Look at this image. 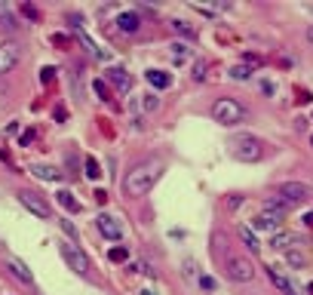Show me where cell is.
Returning <instances> with one entry per match:
<instances>
[{
	"label": "cell",
	"mask_w": 313,
	"mask_h": 295,
	"mask_svg": "<svg viewBox=\"0 0 313 295\" xmlns=\"http://www.w3.org/2000/svg\"><path fill=\"white\" fill-rule=\"evenodd\" d=\"M117 28H120L123 34H135V31L141 28L138 13H120V16H117Z\"/></svg>",
	"instance_id": "9a60e30c"
},
{
	"label": "cell",
	"mask_w": 313,
	"mask_h": 295,
	"mask_svg": "<svg viewBox=\"0 0 313 295\" xmlns=\"http://www.w3.org/2000/svg\"><path fill=\"white\" fill-rule=\"evenodd\" d=\"M307 40H310V43H313V25H310V28H307Z\"/></svg>",
	"instance_id": "f35d334b"
},
{
	"label": "cell",
	"mask_w": 313,
	"mask_h": 295,
	"mask_svg": "<svg viewBox=\"0 0 313 295\" xmlns=\"http://www.w3.org/2000/svg\"><path fill=\"white\" fill-rule=\"evenodd\" d=\"M22 13H25L28 19H34V22L40 19V13H37V7H31V4H25V7H22Z\"/></svg>",
	"instance_id": "1f68e13d"
},
{
	"label": "cell",
	"mask_w": 313,
	"mask_h": 295,
	"mask_svg": "<svg viewBox=\"0 0 313 295\" xmlns=\"http://www.w3.org/2000/svg\"><path fill=\"white\" fill-rule=\"evenodd\" d=\"M240 240H243V246H249V252H261V243H258V237H255V231L240 228Z\"/></svg>",
	"instance_id": "44dd1931"
},
{
	"label": "cell",
	"mask_w": 313,
	"mask_h": 295,
	"mask_svg": "<svg viewBox=\"0 0 313 295\" xmlns=\"http://www.w3.org/2000/svg\"><path fill=\"white\" fill-rule=\"evenodd\" d=\"M206 77V62H197L193 65V80H203Z\"/></svg>",
	"instance_id": "4dcf8cb0"
},
{
	"label": "cell",
	"mask_w": 313,
	"mask_h": 295,
	"mask_svg": "<svg viewBox=\"0 0 313 295\" xmlns=\"http://www.w3.org/2000/svg\"><path fill=\"white\" fill-rule=\"evenodd\" d=\"M0 28H4V31H19V28H22L19 19L13 16V10H10L7 0H0Z\"/></svg>",
	"instance_id": "ac0fdd59"
},
{
	"label": "cell",
	"mask_w": 313,
	"mask_h": 295,
	"mask_svg": "<svg viewBox=\"0 0 313 295\" xmlns=\"http://www.w3.org/2000/svg\"><path fill=\"white\" fill-rule=\"evenodd\" d=\"M28 172H31L34 178H40V181H62V172H59L56 166H46V163H31Z\"/></svg>",
	"instance_id": "8fae6325"
},
{
	"label": "cell",
	"mask_w": 313,
	"mask_h": 295,
	"mask_svg": "<svg viewBox=\"0 0 313 295\" xmlns=\"http://www.w3.org/2000/svg\"><path fill=\"white\" fill-rule=\"evenodd\" d=\"M224 274H227L233 283H252L255 268H252L249 258H243V255H227V258H224Z\"/></svg>",
	"instance_id": "5b68a950"
},
{
	"label": "cell",
	"mask_w": 313,
	"mask_h": 295,
	"mask_svg": "<svg viewBox=\"0 0 313 295\" xmlns=\"http://www.w3.org/2000/svg\"><path fill=\"white\" fill-rule=\"evenodd\" d=\"M267 277H270V283H273V286H277V289H280L283 295H295V289H292V283H289V280L283 277V271H280V268H267Z\"/></svg>",
	"instance_id": "d6986e66"
},
{
	"label": "cell",
	"mask_w": 313,
	"mask_h": 295,
	"mask_svg": "<svg viewBox=\"0 0 313 295\" xmlns=\"http://www.w3.org/2000/svg\"><path fill=\"white\" fill-rule=\"evenodd\" d=\"M59 225H62V231H65V234H68L71 240H77V228L71 225V221H65V218H62V221H59Z\"/></svg>",
	"instance_id": "f546056e"
},
{
	"label": "cell",
	"mask_w": 313,
	"mask_h": 295,
	"mask_svg": "<svg viewBox=\"0 0 313 295\" xmlns=\"http://www.w3.org/2000/svg\"><path fill=\"white\" fill-rule=\"evenodd\" d=\"M172 59H175V62L187 59V46H184V43H172Z\"/></svg>",
	"instance_id": "f1b7e54d"
},
{
	"label": "cell",
	"mask_w": 313,
	"mask_h": 295,
	"mask_svg": "<svg viewBox=\"0 0 313 295\" xmlns=\"http://www.w3.org/2000/svg\"><path fill=\"white\" fill-rule=\"evenodd\" d=\"M56 246H59V252H62V258L68 262L71 271H77L80 277H92V262L86 258L83 249H77L74 243H56Z\"/></svg>",
	"instance_id": "277c9868"
},
{
	"label": "cell",
	"mask_w": 313,
	"mask_h": 295,
	"mask_svg": "<svg viewBox=\"0 0 313 295\" xmlns=\"http://www.w3.org/2000/svg\"><path fill=\"white\" fill-rule=\"evenodd\" d=\"M310 141H313V135H310Z\"/></svg>",
	"instance_id": "60d3db41"
},
{
	"label": "cell",
	"mask_w": 313,
	"mask_h": 295,
	"mask_svg": "<svg viewBox=\"0 0 313 295\" xmlns=\"http://www.w3.org/2000/svg\"><path fill=\"white\" fill-rule=\"evenodd\" d=\"M169 28H172L175 34H181V37H197V28H190V25H187L184 19H175V22H172Z\"/></svg>",
	"instance_id": "7402d4cb"
},
{
	"label": "cell",
	"mask_w": 313,
	"mask_h": 295,
	"mask_svg": "<svg viewBox=\"0 0 313 295\" xmlns=\"http://www.w3.org/2000/svg\"><path fill=\"white\" fill-rule=\"evenodd\" d=\"M19 59H22V50H19L16 40H4V43H0V74H10L19 65Z\"/></svg>",
	"instance_id": "52a82bcc"
},
{
	"label": "cell",
	"mask_w": 313,
	"mask_h": 295,
	"mask_svg": "<svg viewBox=\"0 0 313 295\" xmlns=\"http://www.w3.org/2000/svg\"><path fill=\"white\" fill-rule=\"evenodd\" d=\"M95 225H98L101 237H108V240H120V237H123V225H120V218H117V215L101 212V215L95 218Z\"/></svg>",
	"instance_id": "9c48e42d"
},
{
	"label": "cell",
	"mask_w": 313,
	"mask_h": 295,
	"mask_svg": "<svg viewBox=\"0 0 313 295\" xmlns=\"http://www.w3.org/2000/svg\"><path fill=\"white\" fill-rule=\"evenodd\" d=\"M141 108H144V111H156V108H160V99H156L153 92H147V95L141 99Z\"/></svg>",
	"instance_id": "83f0119b"
},
{
	"label": "cell",
	"mask_w": 313,
	"mask_h": 295,
	"mask_svg": "<svg viewBox=\"0 0 313 295\" xmlns=\"http://www.w3.org/2000/svg\"><path fill=\"white\" fill-rule=\"evenodd\" d=\"M92 86H95V92H98V95H101V99H111V92H108V86H105V83H101V80H95V83H92Z\"/></svg>",
	"instance_id": "e575fe53"
},
{
	"label": "cell",
	"mask_w": 313,
	"mask_h": 295,
	"mask_svg": "<svg viewBox=\"0 0 313 295\" xmlns=\"http://www.w3.org/2000/svg\"><path fill=\"white\" fill-rule=\"evenodd\" d=\"M212 117H215V123H221V126H237V123L246 120V108H243L237 99H215Z\"/></svg>",
	"instance_id": "3957f363"
},
{
	"label": "cell",
	"mask_w": 313,
	"mask_h": 295,
	"mask_svg": "<svg viewBox=\"0 0 313 295\" xmlns=\"http://www.w3.org/2000/svg\"><path fill=\"white\" fill-rule=\"evenodd\" d=\"M141 295H156V292H153V289H144V292H141Z\"/></svg>",
	"instance_id": "ab89813d"
},
{
	"label": "cell",
	"mask_w": 313,
	"mask_h": 295,
	"mask_svg": "<svg viewBox=\"0 0 313 295\" xmlns=\"http://www.w3.org/2000/svg\"><path fill=\"white\" fill-rule=\"evenodd\" d=\"M147 83L156 86V89H166V86L172 83V77H169L166 71H147Z\"/></svg>",
	"instance_id": "ffe728a7"
},
{
	"label": "cell",
	"mask_w": 313,
	"mask_h": 295,
	"mask_svg": "<svg viewBox=\"0 0 313 295\" xmlns=\"http://www.w3.org/2000/svg\"><path fill=\"white\" fill-rule=\"evenodd\" d=\"M277 194L286 197V200H292V203H304L310 197V188H307L304 181H283V184H277Z\"/></svg>",
	"instance_id": "ba28073f"
},
{
	"label": "cell",
	"mask_w": 313,
	"mask_h": 295,
	"mask_svg": "<svg viewBox=\"0 0 313 295\" xmlns=\"http://www.w3.org/2000/svg\"><path fill=\"white\" fill-rule=\"evenodd\" d=\"M77 40H80V43H83V46H86V50H89V53H92L95 59H101V62H111V53H108L105 46H98L95 40H89V37H86V34L80 31V28H77Z\"/></svg>",
	"instance_id": "e0dca14e"
},
{
	"label": "cell",
	"mask_w": 313,
	"mask_h": 295,
	"mask_svg": "<svg viewBox=\"0 0 313 295\" xmlns=\"http://www.w3.org/2000/svg\"><path fill=\"white\" fill-rule=\"evenodd\" d=\"M230 157L240 160V163H255L264 157V141L255 135H237L230 138Z\"/></svg>",
	"instance_id": "7a4b0ae2"
},
{
	"label": "cell",
	"mask_w": 313,
	"mask_h": 295,
	"mask_svg": "<svg viewBox=\"0 0 313 295\" xmlns=\"http://www.w3.org/2000/svg\"><path fill=\"white\" fill-rule=\"evenodd\" d=\"M295 243H298V237H295L292 231H283V228H280L277 234H270V246L277 249V252H289Z\"/></svg>",
	"instance_id": "7c38bea8"
},
{
	"label": "cell",
	"mask_w": 313,
	"mask_h": 295,
	"mask_svg": "<svg viewBox=\"0 0 313 295\" xmlns=\"http://www.w3.org/2000/svg\"><path fill=\"white\" fill-rule=\"evenodd\" d=\"M59 203H62L68 212H80V203L74 200V194H71V191H59Z\"/></svg>",
	"instance_id": "603a6c76"
},
{
	"label": "cell",
	"mask_w": 313,
	"mask_h": 295,
	"mask_svg": "<svg viewBox=\"0 0 313 295\" xmlns=\"http://www.w3.org/2000/svg\"><path fill=\"white\" fill-rule=\"evenodd\" d=\"M108 258H111L114 265H120V262H126V258H129V249H126V246H114V249L108 252Z\"/></svg>",
	"instance_id": "cb8c5ba5"
},
{
	"label": "cell",
	"mask_w": 313,
	"mask_h": 295,
	"mask_svg": "<svg viewBox=\"0 0 313 295\" xmlns=\"http://www.w3.org/2000/svg\"><path fill=\"white\" fill-rule=\"evenodd\" d=\"M193 268H197V262H193V258H184V274H187V277H193V274H197Z\"/></svg>",
	"instance_id": "836d02e7"
},
{
	"label": "cell",
	"mask_w": 313,
	"mask_h": 295,
	"mask_svg": "<svg viewBox=\"0 0 313 295\" xmlns=\"http://www.w3.org/2000/svg\"><path fill=\"white\" fill-rule=\"evenodd\" d=\"M108 80H111L117 89H123V92H129V89H132V77H129L123 68H111V71H108Z\"/></svg>",
	"instance_id": "2e32d148"
},
{
	"label": "cell",
	"mask_w": 313,
	"mask_h": 295,
	"mask_svg": "<svg viewBox=\"0 0 313 295\" xmlns=\"http://www.w3.org/2000/svg\"><path fill=\"white\" fill-rule=\"evenodd\" d=\"M19 203L28 209V212H34L37 218H49L53 215V209H49V203H46V197L43 194H37V191H19Z\"/></svg>",
	"instance_id": "8992f818"
},
{
	"label": "cell",
	"mask_w": 313,
	"mask_h": 295,
	"mask_svg": "<svg viewBox=\"0 0 313 295\" xmlns=\"http://www.w3.org/2000/svg\"><path fill=\"white\" fill-rule=\"evenodd\" d=\"M249 74H252V68H249V65H237V68H230V77H233V80H249Z\"/></svg>",
	"instance_id": "484cf974"
},
{
	"label": "cell",
	"mask_w": 313,
	"mask_h": 295,
	"mask_svg": "<svg viewBox=\"0 0 313 295\" xmlns=\"http://www.w3.org/2000/svg\"><path fill=\"white\" fill-rule=\"evenodd\" d=\"M292 206H295V203L286 200V197H280V194H270V197L264 200V212H273V215H286Z\"/></svg>",
	"instance_id": "4fadbf2b"
},
{
	"label": "cell",
	"mask_w": 313,
	"mask_h": 295,
	"mask_svg": "<svg viewBox=\"0 0 313 295\" xmlns=\"http://www.w3.org/2000/svg\"><path fill=\"white\" fill-rule=\"evenodd\" d=\"M200 286H203V289H215V280H212V277H200Z\"/></svg>",
	"instance_id": "d590c367"
},
{
	"label": "cell",
	"mask_w": 313,
	"mask_h": 295,
	"mask_svg": "<svg viewBox=\"0 0 313 295\" xmlns=\"http://www.w3.org/2000/svg\"><path fill=\"white\" fill-rule=\"evenodd\" d=\"M240 203H243V197H240V194H233V197H230V209H237Z\"/></svg>",
	"instance_id": "74e56055"
},
{
	"label": "cell",
	"mask_w": 313,
	"mask_h": 295,
	"mask_svg": "<svg viewBox=\"0 0 313 295\" xmlns=\"http://www.w3.org/2000/svg\"><path fill=\"white\" fill-rule=\"evenodd\" d=\"M53 43H56V46H68V37H62V34H56V37H53Z\"/></svg>",
	"instance_id": "8d00e7d4"
},
{
	"label": "cell",
	"mask_w": 313,
	"mask_h": 295,
	"mask_svg": "<svg viewBox=\"0 0 313 295\" xmlns=\"http://www.w3.org/2000/svg\"><path fill=\"white\" fill-rule=\"evenodd\" d=\"M286 258H289V265H292V268H304V265H307L304 252H298V249H289V252H286Z\"/></svg>",
	"instance_id": "d4e9b609"
},
{
	"label": "cell",
	"mask_w": 313,
	"mask_h": 295,
	"mask_svg": "<svg viewBox=\"0 0 313 295\" xmlns=\"http://www.w3.org/2000/svg\"><path fill=\"white\" fill-rule=\"evenodd\" d=\"M7 268H10V274H13L19 283H25V286H31V283H34V274L28 271V265H25V262H19V258H13V255H10V258H7Z\"/></svg>",
	"instance_id": "30bf717a"
},
{
	"label": "cell",
	"mask_w": 313,
	"mask_h": 295,
	"mask_svg": "<svg viewBox=\"0 0 313 295\" xmlns=\"http://www.w3.org/2000/svg\"><path fill=\"white\" fill-rule=\"evenodd\" d=\"M280 221H283V215L261 212V215L255 218V228H258V231H270V234H277V231H280Z\"/></svg>",
	"instance_id": "5bb4252c"
},
{
	"label": "cell",
	"mask_w": 313,
	"mask_h": 295,
	"mask_svg": "<svg viewBox=\"0 0 313 295\" xmlns=\"http://www.w3.org/2000/svg\"><path fill=\"white\" fill-rule=\"evenodd\" d=\"M40 80H43V83H53V80H56V68H43Z\"/></svg>",
	"instance_id": "d6a6232c"
},
{
	"label": "cell",
	"mask_w": 313,
	"mask_h": 295,
	"mask_svg": "<svg viewBox=\"0 0 313 295\" xmlns=\"http://www.w3.org/2000/svg\"><path fill=\"white\" fill-rule=\"evenodd\" d=\"M160 172H163V163H160V160H144V163L132 166V169L126 172V178H123V194H126V197H144L153 184H156Z\"/></svg>",
	"instance_id": "6da1fadb"
},
{
	"label": "cell",
	"mask_w": 313,
	"mask_h": 295,
	"mask_svg": "<svg viewBox=\"0 0 313 295\" xmlns=\"http://www.w3.org/2000/svg\"><path fill=\"white\" fill-rule=\"evenodd\" d=\"M86 175L89 178H101V166H98L95 157H86Z\"/></svg>",
	"instance_id": "4316f807"
}]
</instances>
